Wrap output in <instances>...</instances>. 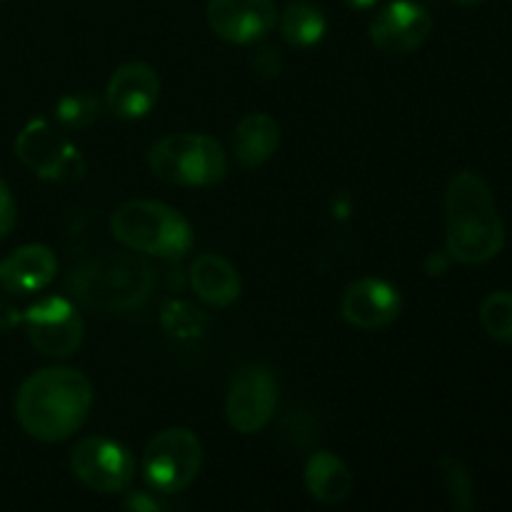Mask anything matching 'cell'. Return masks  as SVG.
Segmentation results:
<instances>
[{"instance_id": "6da1fadb", "label": "cell", "mask_w": 512, "mask_h": 512, "mask_svg": "<svg viewBox=\"0 0 512 512\" xmlns=\"http://www.w3.org/2000/svg\"><path fill=\"white\" fill-rule=\"evenodd\" d=\"M93 408V385L75 368H45L30 375L15 398L25 433L43 443L70 438Z\"/></svg>"}, {"instance_id": "7a4b0ae2", "label": "cell", "mask_w": 512, "mask_h": 512, "mask_svg": "<svg viewBox=\"0 0 512 512\" xmlns=\"http://www.w3.org/2000/svg\"><path fill=\"white\" fill-rule=\"evenodd\" d=\"M445 245L450 260L480 265L498 258L505 225L488 183L473 170L455 175L445 193Z\"/></svg>"}, {"instance_id": "3957f363", "label": "cell", "mask_w": 512, "mask_h": 512, "mask_svg": "<svg viewBox=\"0 0 512 512\" xmlns=\"http://www.w3.org/2000/svg\"><path fill=\"white\" fill-rule=\"evenodd\" d=\"M155 270L135 253H110L80 265L70 278L75 300L98 313H128L153 295Z\"/></svg>"}, {"instance_id": "277c9868", "label": "cell", "mask_w": 512, "mask_h": 512, "mask_svg": "<svg viewBox=\"0 0 512 512\" xmlns=\"http://www.w3.org/2000/svg\"><path fill=\"white\" fill-rule=\"evenodd\" d=\"M110 233L135 253L183 258L193 248V228L170 205L158 200H128L110 215Z\"/></svg>"}, {"instance_id": "5b68a950", "label": "cell", "mask_w": 512, "mask_h": 512, "mask_svg": "<svg viewBox=\"0 0 512 512\" xmlns=\"http://www.w3.org/2000/svg\"><path fill=\"white\" fill-rule=\"evenodd\" d=\"M148 165L155 178L183 188H208L228 173L223 145L203 133H175L150 148Z\"/></svg>"}, {"instance_id": "8992f818", "label": "cell", "mask_w": 512, "mask_h": 512, "mask_svg": "<svg viewBox=\"0 0 512 512\" xmlns=\"http://www.w3.org/2000/svg\"><path fill=\"white\" fill-rule=\"evenodd\" d=\"M203 465V445L188 428H168L155 435L143 453V473L150 488L170 495L188 488Z\"/></svg>"}, {"instance_id": "52a82bcc", "label": "cell", "mask_w": 512, "mask_h": 512, "mask_svg": "<svg viewBox=\"0 0 512 512\" xmlns=\"http://www.w3.org/2000/svg\"><path fill=\"white\" fill-rule=\"evenodd\" d=\"M15 153L25 168L53 183H78L85 175L80 150L45 120H30L15 140Z\"/></svg>"}, {"instance_id": "ba28073f", "label": "cell", "mask_w": 512, "mask_h": 512, "mask_svg": "<svg viewBox=\"0 0 512 512\" xmlns=\"http://www.w3.org/2000/svg\"><path fill=\"white\" fill-rule=\"evenodd\" d=\"M70 468L85 488L103 495L123 493L135 478V460L125 445L110 438H83L70 450Z\"/></svg>"}, {"instance_id": "9c48e42d", "label": "cell", "mask_w": 512, "mask_h": 512, "mask_svg": "<svg viewBox=\"0 0 512 512\" xmlns=\"http://www.w3.org/2000/svg\"><path fill=\"white\" fill-rule=\"evenodd\" d=\"M278 405V383L265 365H245L230 383L225 415L240 435L260 433L270 423Z\"/></svg>"}, {"instance_id": "30bf717a", "label": "cell", "mask_w": 512, "mask_h": 512, "mask_svg": "<svg viewBox=\"0 0 512 512\" xmlns=\"http://www.w3.org/2000/svg\"><path fill=\"white\" fill-rule=\"evenodd\" d=\"M25 333L38 353L68 358L80 348L85 335L83 318L68 298H43L23 315Z\"/></svg>"}, {"instance_id": "8fae6325", "label": "cell", "mask_w": 512, "mask_h": 512, "mask_svg": "<svg viewBox=\"0 0 512 512\" xmlns=\"http://www.w3.org/2000/svg\"><path fill=\"white\" fill-rule=\"evenodd\" d=\"M433 30V15L415 0H393L378 10L370 23V40L375 48L390 55L415 53Z\"/></svg>"}, {"instance_id": "7c38bea8", "label": "cell", "mask_w": 512, "mask_h": 512, "mask_svg": "<svg viewBox=\"0 0 512 512\" xmlns=\"http://www.w3.org/2000/svg\"><path fill=\"white\" fill-rule=\"evenodd\" d=\"M208 25L220 40L248 45L265 38L278 23L273 0H210Z\"/></svg>"}, {"instance_id": "4fadbf2b", "label": "cell", "mask_w": 512, "mask_h": 512, "mask_svg": "<svg viewBox=\"0 0 512 512\" xmlns=\"http://www.w3.org/2000/svg\"><path fill=\"white\" fill-rule=\"evenodd\" d=\"M160 95V80L148 63H125L110 75L105 88V105L123 120H138L155 108Z\"/></svg>"}, {"instance_id": "5bb4252c", "label": "cell", "mask_w": 512, "mask_h": 512, "mask_svg": "<svg viewBox=\"0 0 512 512\" xmlns=\"http://www.w3.org/2000/svg\"><path fill=\"white\" fill-rule=\"evenodd\" d=\"M343 318L360 330L388 328L400 315V293L380 278H360L343 293Z\"/></svg>"}, {"instance_id": "9a60e30c", "label": "cell", "mask_w": 512, "mask_h": 512, "mask_svg": "<svg viewBox=\"0 0 512 512\" xmlns=\"http://www.w3.org/2000/svg\"><path fill=\"white\" fill-rule=\"evenodd\" d=\"M58 273V258L48 245L30 243L0 260V288L15 295L43 290Z\"/></svg>"}, {"instance_id": "2e32d148", "label": "cell", "mask_w": 512, "mask_h": 512, "mask_svg": "<svg viewBox=\"0 0 512 512\" xmlns=\"http://www.w3.org/2000/svg\"><path fill=\"white\" fill-rule=\"evenodd\" d=\"M190 283L200 300L215 308H228L240 295V275L230 260L218 253H203L190 268Z\"/></svg>"}, {"instance_id": "e0dca14e", "label": "cell", "mask_w": 512, "mask_h": 512, "mask_svg": "<svg viewBox=\"0 0 512 512\" xmlns=\"http://www.w3.org/2000/svg\"><path fill=\"white\" fill-rule=\"evenodd\" d=\"M280 145V125L268 113H248L233 133V153L243 168L268 163Z\"/></svg>"}, {"instance_id": "ac0fdd59", "label": "cell", "mask_w": 512, "mask_h": 512, "mask_svg": "<svg viewBox=\"0 0 512 512\" xmlns=\"http://www.w3.org/2000/svg\"><path fill=\"white\" fill-rule=\"evenodd\" d=\"M305 485H308V493L315 500L325 505H335L343 503L350 495L353 475H350L348 465L338 455L320 450L305 465Z\"/></svg>"}, {"instance_id": "d6986e66", "label": "cell", "mask_w": 512, "mask_h": 512, "mask_svg": "<svg viewBox=\"0 0 512 512\" xmlns=\"http://www.w3.org/2000/svg\"><path fill=\"white\" fill-rule=\"evenodd\" d=\"M325 28L328 23H325L323 10L308 0H295L280 15V33L293 48H310V45L320 43Z\"/></svg>"}, {"instance_id": "ffe728a7", "label": "cell", "mask_w": 512, "mask_h": 512, "mask_svg": "<svg viewBox=\"0 0 512 512\" xmlns=\"http://www.w3.org/2000/svg\"><path fill=\"white\" fill-rule=\"evenodd\" d=\"M160 323H163L165 333L173 335V338L195 340L205 333V328H208V315H205V310L195 308L193 303L175 300V303H168L163 308Z\"/></svg>"}, {"instance_id": "44dd1931", "label": "cell", "mask_w": 512, "mask_h": 512, "mask_svg": "<svg viewBox=\"0 0 512 512\" xmlns=\"http://www.w3.org/2000/svg\"><path fill=\"white\" fill-rule=\"evenodd\" d=\"M480 325L493 340L512 345V293L495 290L480 303Z\"/></svg>"}, {"instance_id": "7402d4cb", "label": "cell", "mask_w": 512, "mask_h": 512, "mask_svg": "<svg viewBox=\"0 0 512 512\" xmlns=\"http://www.w3.org/2000/svg\"><path fill=\"white\" fill-rule=\"evenodd\" d=\"M60 123L65 128H88L98 120L100 115V100L88 90H78V93H68L60 98L58 108H55Z\"/></svg>"}, {"instance_id": "603a6c76", "label": "cell", "mask_w": 512, "mask_h": 512, "mask_svg": "<svg viewBox=\"0 0 512 512\" xmlns=\"http://www.w3.org/2000/svg\"><path fill=\"white\" fill-rule=\"evenodd\" d=\"M440 473H443L445 490H448L455 508L463 512L473 510L475 493H473V478H470L468 468H465L458 458L443 455V458H440Z\"/></svg>"}, {"instance_id": "cb8c5ba5", "label": "cell", "mask_w": 512, "mask_h": 512, "mask_svg": "<svg viewBox=\"0 0 512 512\" xmlns=\"http://www.w3.org/2000/svg\"><path fill=\"white\" fill-rule=\"evenodd\" d=\"M250 65H253V70L260 78H278L280 70H283V58H280L275 48H260L250 58Z\"/></svg>"}, {"instance_id": "d4e9b609", "label": "cell", "mask_w": 512, "mask_h": 512, "mask_svg": "<svg viewBox=\"0 0 512 512\" xmlns=\"http://www.w3.org/2000/svg\"><path fill=\"white\" fill-rule=\"evenodd\" d=\"M15 215L18 213H15L13 195H10V188L5 185V180L0 178V238H5L13 230Z\"/></svg>"}, {"instance_id": "484cf974", "label": "cell", "mask_w": 512, "mask_h": 512, "mask_svg": "<svg viewBox=\"0 0 512 512\" xmlns=\"http://www.w3.org/2000/svg\"><path fill=\"white\" fill-rule=\"evenodd\" d=\"M20 323H23L20 310L15 305H10L5 298H0V333H8V330H13Z\"/></svg>"}, {"instance_id": "4316f807", "label": "cell", "mask_w": 512, "mask_h": 512, "mask_svg": "<svg viewBox=\"0 0 512 512\" xmlns=\"http://www.w3.org/2000/svg\"><path fill=\"white\" fill-rule=\"evenodd\" d=\"M125 505H128V508L135 510V512H140V510H158L160 508V505L155 503V500L150 498L148 493H133L128 500H125Z\"/></svg>"}, {"instance_id": "83f0119b", "label": "cell", "mask_w": 512, "mask_h": 512, "mask_svg": "<svg viewBox=\"0 0 512 512\" xmlns=\"http://www.w3.org/2000/svg\"><path fill=\"white\" fill-rule=\"evenodd\" d=\"M448 258H450V255H448ZM448 258H443V255H440V253L430 255L428 263H425V270H428L430 275L445 273V268H448Z\"/></svg>"}, {"instance_id": "f1b7e54d", "label": "cell", "mask_w": 512, "mask_h": 512, "mask_svg": "<svg viewBox=\"0 0 512 512\" xmlns=\"http://www.w3.org/2000/svg\"><path fill=\"white\" fill-rule=\"evenodd\" d=\"M345 3H348L350 8H360V10H363V8H373V5L378 3V0H345Z\"/></svg>"}, {"instance_id": "f546056e", "label": "cell", "mask_w": 512, "mask_h": 512, "mask_svg": "<svg viewBox=\"0 0 512 512\" xmlns=\"http://www.w3.org/2000/svg\"><path fill=\"white\" fill-rule=\"evenodd\" d=\"M455 3H460V5H478V3H483V0H455Z\"/></svg>"}, {"instance_id": "4dcf8cb0", "label": "cell", "mask_w": 512, "mask_h": 512, "mask_svg": "<svg viewBox=\"0 0 512 512\" xmlns=\"http://www.w3.org/2000/svg\"><path fill=\"white\" fill-rule=\"evenodd\" d=\"M0 3H3V0H0Z\"/></svg>"}]
</instances>
